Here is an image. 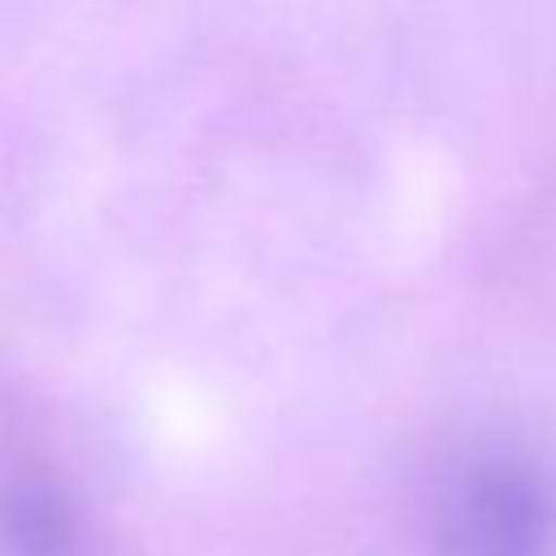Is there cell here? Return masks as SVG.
Segmentation results:
<instances>
[{"instance_id":"1","label":"cell","mask_w":556,"mask_h":556,"mask_svg":"<svg viewBox=\"0 0 556 556\" xmlns=\"http://www.w3.org/2000/svg\"><path fill=\"white\" fill-rule=\"evenodd\" d=\"M439 556H556V500L513 452L469 456L439 495Z\"/></svg>"}]
</instances>
